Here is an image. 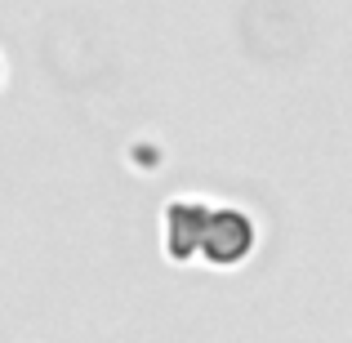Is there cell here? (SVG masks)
<instances>
[{
    "mask_svg": "<svg viewBox=\"0 0 352 343\" xmlns=\"http://www.w3.org/2000/svg\"><path fill=\"white\" fill-rule=\"evenodd\" d=\"M219 206L201 197H174L165 201V254L170 258H192L201 245H206L210 219H214Z\"/></svg>",
    "mask_w": 352,
    "mask_h": 343,
    "instance_id": "obj_1",
    "label": "cell"
},
{
    "mask_svg": "<svg viewBox=\"0 0 352 343\" xmlns=\"http://www.w3.org/2000/svg\"><path fill=\"white\" fill-rule=\"evenodd\" d=\"M254 250V219L245 214V210L236 206H219L214 219H210V232H206V245H201V254H206V263L214 267H232L241 258Z\"/></svg>",
    "mask_w": 352,
    "mask_h": 343,
    "instance_id": "obj_2",
    "label": "cell"
}]
</instances>
